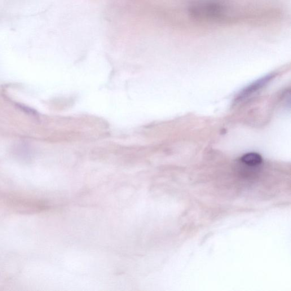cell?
I'll use <instances>...</instances> for the list:
<instances>
[{
    "instance_id": "1",
    "label": "cell",
    "mask_w": 291,
    "mask_h": 291,
    "mask_svg": "<svg viewBox=\"0 0 291 291\" xmlns=\"http://www.w3.org/2000/svg\"><path fill=\"white\" fill-rule=\"evenodd\" d=\"M241 161L249 166H257L261 164L262 158L258 153H249L242 156Z\"/></svg>"
},
{
    "instance_id": "2",
    "label": "cell",
    "mask_w": 291,
    "mask_h": 291,
    "mask_svg": "<svg viewBox=\"0 0 291 291\" xmlns=\"http://www.w3.org/2000/svg\"><path fill=\"white\" fill-rule=\"evenodd\" d=\"M270 79L271 77H268L261 79V80L257 81V82H255L254 84H253V85H251L248 88H246V90H244L243 92H242L241 97L245 96V95L250 94L251 92H253L255 90H258V88H260V87H262V86H263L264 84L266 83L268 81L270 80ZM241 97H240V98H241Z\"/></svg>"
}]
</instances>
